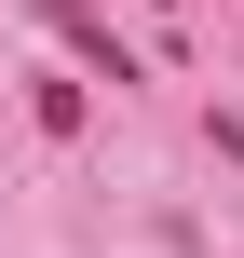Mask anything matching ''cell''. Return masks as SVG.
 I'll use <instances>...</instances> for the list:
<instances>
[{"label":"cell","mask_w":244,"mask_h":258,"mask_svg":"<svg viewBox=\"0 0 244 258\" xmlns=\"http://www.w3.org/2000/svg\"><path fill=\"white\" fill-rule=\"evenodd\" d=\"M41 14H54V27L82 41V68H95V82H136V54L109 41V14H95V0H41Z\"/></svg>","instance_id":"cell-1"},{"label":"cell","mask_w":244,"mask_h":258,"mask_svg":"<svg viewBox=\"0 0 244 258\" xmlns=\"http://www.w3.org/2000/svg\"><path fill=\"white\" fill-rule=\"evenodd\" d=\"M27 109H41V136H82V82H68V68H41V82H27Z\"/></svg>","instance_id":"cell-2"}]
</instances>
